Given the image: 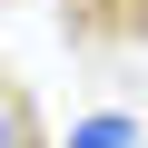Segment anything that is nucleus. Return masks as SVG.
Instances as JSON below:
<instances>
[{
  "mask_svg": "<svg viewBox=\"0 0 148 148\" xmlns=\"http://www.w3.org/2000/svg\"><path fill=\"white\" fill-rule=\"evenodd\" d=\"M69 148H138V119L99 109V119H79V128H69Z\"/></svg>",
  "mask_w": 148,
  "mask_h": 148,
  "instance_id": "f257e3e1",
  "label": "nucleus"
}]
</instances>
